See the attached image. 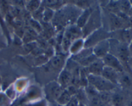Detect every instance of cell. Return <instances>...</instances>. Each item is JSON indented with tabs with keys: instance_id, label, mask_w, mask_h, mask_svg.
Instances as JSON below:
<instances>
[{
	"instance_id": "cell-1",
	"label": "cell",
	"mask_w": 132,
	"mask_h": 106,
	"mask_svg": "<svg viewBox=\"0 0 132 106\" xmlns=\"http://www.w3.org/2000/svg\"><path fill=\"white\" fill-rule=\"evenodd\" d=\"M89 84L92 85L97 91L104 92L112 90L114 87V84L104 79L101 76H95L90 75L88 77Z\"/></svg>"
},
{
	"instance_id": "cell-2",
	"label": "cell",
	"mask_w": 132,
	"mask_h": 106,
	"mask_svg": "<svg viewBox=\"0 0 132 106\" xmlns=\"http://www.w3.org/2000/svg\"><path fill=\"white\" fill-rule=\"evenodd\" d=\"M63 89V87L59 83L55 82H50L46 86V89H45L46 97L50 100H57L62 92L64 91Z\"/></svg>"
},
{
	"instance_id": "cell-3",
	"label": "cell",
	"mask_w": 132,
	"mask_h": 106,
	"mask_svg": "<svg viewBox=\"0 0 132 106\" xmlns=\"http://www.w3.org/2000/svg\"><path fill=\"white\" fill-rule=\"evenodd\" d=\"M102 59H103L104 66L113 68L117 72H121L123 71L122 64H121L119 59L117 57H116L114 55L108 54Z\"/></svg>"
},
{
	"instance_id": "cell-4",
	"label": "cell",
	"mask_w": 132,
	"mask_h": 106,
	"mask_svg": "<svg viewBox=\"0 0 132 106\" xmlns=\"http://www.w3.org/2000/svg\"><path fill=\"white\" fill-rule=\"evenodd\" d=\"M109 42L107 40L104 39L95 45V48L93 50V52L97 57L101 59V57L103 58L108 54L107 53L109 50Z\"/></svg>"
},
{
	"instance_id": "cell-5",
	"label": "cell",
	"mask_w": 132,
	"mask_h": 106,
	"mask_svg": "<svg viewBox=\"0 0 132 106\" xmlns=\"http://www.w3.org/2000/svg\"><path fill=\"white\" fill-rule=\"evenodd\" d=\"M101 76L103 77L104 79L112 82L113 84H117L118 74H117V71L115 70L113 68L104 66Z\"/></svg>"
},
{
	"instance_id": "cell-6",
	"label": "cell",
	"mask_w": 132,
	"mask_h": 106,
	"mask_svg": "<svg viewBox=\"0 0 132 106\" xmlns=\"http://www.w3.org/2000/svg\"><path fill=\"white\" fill-rule=\"evenodd\" d=\"M100 25V18L97 12L91 14L87 23L84 27H85L84 30V33L86 35V32H90L94 28H97L98 26Z\"/></svg>"
},
{
	"instance_id": "cell-7",
	"label": "cell",
	"mask_w": 132,
	"mask_h": 106,
	"mask_svg": "<svg viewBox=\"0 0 132 106\" xmlns=\"http://www.w3.org/2000/svg\"><path fill=\"white\" fill-rule=\"evenodd\" d=\"M104 66V64L103 61V59H97L89 66L88 70L89 73L92 75L101 76Z\"/></svg>"
},
{
	"instance_id": "cell-8",
	"label": "cell",
	"mask_w": 132,
	"mask_h": 106,
	"mask_svg": "<svg viewBox=\"0 0 132 106\" xmlns=\"http://www.w3.org/2000/svg\"><path fill=\"white\" fill-rule=\"evenodd\" d=\"M104 37H105V33L104 31L97 30V32H94V34L91 36L87 41H86L85 46H88L89 45H93L94 44L97 45L98 42L104 40Z\"/></svg>"
},
{
	"instance_id": "cell-9",
	"label": "cell",
	"mask_w": 132,
	"mask_h": 106,
	"mask_svg": "<svg viewBox=\"0 0 132 106\" xmlns=\"http://www.w3.org/2000/svg\"><path fill=\"white\" fill-rule=\"evenodd\" d=\"M72 81V75L68 71L63 70L59 77V84L63 87H68Z\"/></svg>"
},
{
	"instance_id": "cell-10",
	"label": "cell",
	"mask_w": 132,
	"mask_h": 106,
	"mask_svg": "<svg viewBox=\"0 0 132 106\" xmlns=\"http://www.w3.org/2000/svg\"><path fill=\"white\" fill-rule=\"evenodd\" d=\"M91 14L92 12L90 9H87V10H85L78 17V19H77V26L79 28H82V27L85 26L86 23H87Z\"/></svg>"
},
{
	"instance_id": "cell-11",
	"label": "cell",
	"mask_w": 132,
	"mask_h": 106,
	"mask_svg": "<svg viewBox=\"0 0 132 106\" xmlns=\"http://www.w3.org/2000/svg\"><path fill=\"white\" fill-rule=\"evenodd\" d=\"M71 98H72V96L68 93V91L67 90H64L57 99L56 101L59 105H67L70 100Z\"/></svg>"
},
{
	"instance_id": "cell-12",
	"label": "cell",
	"mask_w": 132,
	"mask_h": 106,
	"mask_svg": "<svg viewBox=\"0 0 132 106\" xmlns=\"http://www.w3.org/2000/svg\"><path fill=\"white\" fill-rule=\"evenodd\" d=\"M50 63L52 66L54 67L55 69H61L64 64V59L61 55H57L51 59Z\"/></svg>"
},
{
	"instance_id": "cell-13",
	"label": "cell",
	"mask_w": 132,
	"mask_h": 106,
	"mask_svg": "<svg viewBox=\"0 0 132 106\" xmlns=\"http://www.w3.org/2000/svg\"><path fill=\"white\" fill-rule=\"evenodd\" d=\"M92 50H91L90 48H86L85 50H81L77 54L73 55V59L76 61L79 62L85 58L87 57L89 55H92Z\"/></svg>"
},
{
	"instance_id": "cell-14",
	"label": "cell",
	"mask_w": 132,
	"mask_h": 106,
	"mask_svg": "<svg viewBox=\"0 0 132 106\" xmlns=\"http://www.w3.org/2000/svg\"><path fill=\"white\" fill-rule=\"evenodd\" d=\"M82 45H83V42L81 40H77L76 42L72 43V45H71L70 48V51L73 54H76L79 52V51H81V48H82Z\"/></svg>"
},
{
	"instance_id": "cell-15",
	"label": "cell",
	"mask_w": 132,
	"mask_h": 106,
	"mask_svg": "<svg viewBox=\"0 0 132 106\" xmlns=\"http://www.w3.org/2000/svg\"><path fill=\"white\" fill-rule=\"evenodd\" d=\"M99 59V58L97 57L94 54H92V55H89L87 57L85 58L82 60H81V61H79V63L81 64V65L84 66H88V67L92 63H94L95 60H96L97 59Z\"/></svg>"
},
{
	"instance_id": "cell-16",
	"label": "cell",
	"mask_w": 132,
	"mask_h": 106,
	"mask_svg": "<svg viewBox=\"0 0 132 106\" xmlns=\"http://www.w3.org/2000/svg\"><path fill=\"white\" fill-rule=\"evenodd\" d=\"M112 102L115 106H122L124 102V99L121 95L116 94L112 96Z\"/></svg>"
},
{
	"instance_id": "cell-17",
	"label": "cell",
	"mask_w": 132,
	"mask_h": 106,
	"mask_svg": "<svg viewBox=\"0 0 132 106\" xmlns=\"http://www.w3.org/2000/svg\"><path fill=\"white\" fill-rule=\"evenodd\" d=\"M39 6V2L37 1H30L27 5V8L29 11H36Z\"/></svg>"
},
{
	"instance_id": "cell-18",
	"label": "cell",
	"mask_w": 132,
	"mask_h": 106,
	"mask_svg": "<svg viewBox=\"0 0 132 106\" xmlns=\"http://www.w3.org/2000/svg\"><path fill=\"white\" fill-rule=\"evenodd\" d=\"M120 8L123 11V12L126 13L129 12L131 9V5L130 3L128 1H123L120 3Z\"/></svg>"
},
{
	"instance_id": "cell-19",
	"label": "cell",
	"mask_w": 132,
	"mask_h": 106,
	"mask_svg": "<svg viewBox=\"0 0 132 106\" xmlns=\"http://www.w3.org/2000/svg\"><path fill=\"white\" fill-rule=\"evenodd\" d=\"M99 99L101 101L102 103L105 104V103L108 102L110 100V95L108 93V91H104V92H101V94L99 96Z\"/></svg>"
},
{
	"instance_id": "cell-20",
	"label": "cell",
	"mask_w": 132,
	"mask_h": 106,
	"mask_svg": "<svg viewBox=\"0 0 132 106\" xmlns=\"http://www.w3.org/2000/svg\"><path fill=\"white\" fill-rule=\"evenodd\" d=\"M112 22L113 25L116 28H120L122 26V21L121 19L118 17L116 16V15H113L112 17Z\"/></svg>"
},
{
	"instance_id": "cell-21",
	"label": "cell",
	"mask_w": 132,
	"mask_h": 106,
	"mask_svg": "<svg viewBox=\"0 0 132 106\" xmlns=\"http://www.w3.org/2000/svg\"><path fill=\"white\" fill-rule=\"evenodd\" d=\"M67 106H79V101L77 98L76 96H73L71 98L69 102L68 103Z\"/></svg>"
},
{
	"instance_id": "cell-22",
	"label": "cell",
	"mask_w": 132,
	"mask_h": 106,
	"mask_svg": "<svg viewBox=\"0 0 132 106\" xmlns=\"http://www.w3.org/2000/svg\"><path fill=\"white\" fill-rule=\"evenodd\" d=\"M52 11L51 10H49V9H46V10H45V12H44V17H45V20H50L52 18Z\"/></svg>"
},
{
	"instance_id": "cell-23",
	"label": "cell",
	"mask_w": 132,
	"mask_h": 106,
	"mask_svg": "<svg viewBox=\"0 0 132 106\" xmlns=\"http://www.w3.org/2000/svg\"><path fill=\"white\" fill-rule=\"evenodd\" d=\"M8 101V98L4 94L0 93V106H3L6 104Z\"/></svg>"
},
{
	"instance_id": "cell-24",
	"label": "cell",
	"mask_w": 132,
	"mask_h": 106,
	"mask_svg": "<svg viewBox=\"0 0 132 106\" xmlns=\"http://www.w3.org/2000/svg\"><path fill=\"white\" fill-rule=\"evenodd\" d=\"M68 92V93L71 95L72 96H74L75 94L76 93V89L74 86H69L68 87V90H67Z\"/></svg>"
},
{
	"instance_id": "cell-25",
	"label": "cell",
	"mask_w": 132,
	"mask_h": 106,
	"mask_svg": "<svg viewBox=\"0 0 132 106\" xmlns=\"http://www.w3.org/2000/svg\"><path fill=\"white\" fill-rule=\"evenodd\" d=\"M122 81L123 83L127 85V86H130L131 85V81H130L129 77H127V76H124L122 78Z\"/></svg>"
},
{
	"instance_id": "cell-26",
	"label": "cell",
	"mask_w": 132,
	"mask_h": 106,
	"mask_svg": "<svg viewBox=\"0 0 132 106\" xmlns=\"http://www.w3.org/2000/svg\"><path fill=\"white\" fill-rule=\"evenodd\" d=\"M29 106H45V104L44 103V102H41L36 103V104H33V105H30Z\"/></svg>"
},
{
	"instance_id": "cell-27",
	"label": "cell",
	"mask_w": 132,
	"mask_h": 106,
	"mask_svg": "<svg viewBox=\"0 0 132 106\" xmlns=\"http://www.w3.org/2000/svg\"><path fill=\"white\" fill-rule=\"evenodd\" d=\"M129 23H130V25H131L132 26V17H130V20H129Z\"/></svg>"
},
{
	"instance_id": "cell-28",
	"label": "cell",
	"mask_w": 132,
	"mask_h": 106,
	"mask_svg": "<svg viewBox=\"0 0 132 106\" xmlns=\"http://www.w3.org/2000/svg\"><path fill=\"white\" fill-rule=\"evenodd\" d=\"M130 50L131 52H132V42H131V45H130Z\"/></svg>"
},
{
	"instance_id": "cell-29",
	"label": "cell",
	"mask_w": 132,
	"mask_h": 106,
	"mask_svg": "<svg viewBox=\"0 0 132 106\" xmlns=\"http://www.w3.org/2000/svg\"><path fill=\"white\" fill-rule=\"evenodd\" d=\"M130 12H131V15H132V8H131V9H130Z\"/></svg>"
},
{
	"instance_id": "cell-30",
	"label": "cell",
	"mask_w": 132,
	"mask_h": 106,
	"mask_svg": "<svg viewBox=\"0 0 132 106\" xmlns=\"http://www.w3.org/2000/svg\"><path fill=\"white\" fill-rule=\"evenodd\" d=\"M1 78H0V85H1Z\"/></svg>"
},
{
	"instance_id": "cell-31",
	"label": "cell",
	"mask_w": 132,
	"mask_h": 106,
	"mask_svg": "<svg viewBox=\"0 0 132 106\" xmlns=\"http://www.w3.org/2000/svg\"><path fill=\"white\" fill-rule=\"evenodd\" d=\"M79 106H84L83 105H82V104H79Z\"/></svg>"
}]
</instances>
